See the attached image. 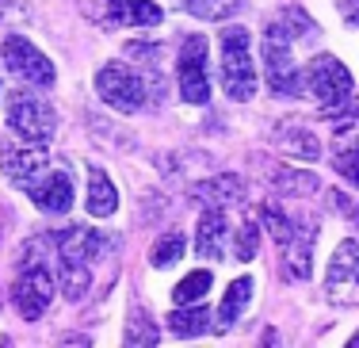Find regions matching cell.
Wrapping results in <instances>:
<instances>
[{"mask_svg": "<svg viewBox=\"0 0 359 348\" xmlns=\"http://www.w3.org/2000/svg\"><path fill=\"white\" fill-rule=\"evenodd\" d=\"M325 295L337 307H359V245L340 241L325 272Z\"/></svg>", "mask_w": 359, "mask_h": 348, "instance_id": "8", "label": "cell"}, {"mask_svg": "<svg viewBox=\"0 0 359 348\" xmlns=\"http://www.w3.org/2000/svg\"><path fill=\"white\" fill-rule=\"evenodd\" d=\"M256 253H260V230H256V222H241V230H237V260H252Z\"/></svg>", "mask_w": 359, "mask_h": 348, "instance_id": "29", "label": "cell"}, {"mask_svg": "<svg viewBox=\"0 0 359 348\" xmlns=\"http://www.w3.org/2000/svg\"><path fill=\"white\" fill-rule=\"evenodd\" d=\"M57 283L69 302H81L92 291V265H76V260H57Z\"/></svg>", "mask_w": 359, "mask_h": 348, "instance_id": "19", "label": "cell"}, {"mask_svg": "<svg viewBox=\"0 0 359 348\" xmlns=\"http://www.w3.org/2000/svg\"><path fill=\"white\" fill-rule=\"evenodd\" d=\"M0 58H4V69L8 73H15V77L27 81V84H39V88H50L54 77H57L54 62H50L35 42H27L23 35H8L4 46H0Z\"/></svg>", "mask_w": 359, "mask_h": 348, "instance_id": "7", "label": "cell"}, {"mask_svg": "<svg viewBox=\"0 0 359 348\" xmlns=\"http://www.w3.org/2000/svg\"><path fill=\"white\" fill-rule=\"evenodd\" d=\"M96 92L107 107H115V112H123V115H134L145 107V81L130 69V65L107 62L104 69L96 73Z\"/></svg>", "mask_w": 359, "mask_h": 348, "instance_id": "5", "label": "cell"}, {"mask_svg": "<svg viewBox=\"0 0 359 348\" xmlns=\"http://www.w3.org/2000/svg\"><path fill=\"white\" fill-rule=\"evenodd\" d=\"M249 299H252V279L249 276H241V279H233V283L226 287V295H222V307H218V329H229L237 318H241V310L249 307Z\"/></svg>", "mask_w": 359, "mask_h": 348, "instance_id": "18", "label": "cell"}, {"mask_svg": "<svg viewBox=\"0 0 359 348\" xmlns=\"http://www.w3.org/2000/svg\"><path fill=\"white\" fill-rule=\"evenodd\" d=\"M180 100L187 104H207L210 100V81H207V39L187 35L184 46H180Z\"/></svg>", "mask_w": 359, "mask_h": 348, "instance_id": "9", "label": "cell"}, {"mask_svg": "<svg viewBox=\"0 0 359 348\" xmlns=\"http://www.w3.org/2000/svg\"><path fill=\"white\" fill-rule=\"evenodd\" d=\"M54 257L57 260H76V265H96L100 257H107L115 249V237H104L88 226H69L54 237Z\"/></svg>", "mask_w": 359, "mask_h": 348, "instance_id": "10", "label": "cell"}, {"mask_svg": "<svg viewBox=\"0 0 359 348\" xmlns=\"http://www.w3.org/2000/svg\"><path fill=\"white\" fill-rule=\"evenodd\" d=\"M264 226L271 230V237H276L279 245H287L290 237H294V230H298V218H290V215H283V210L276 207V203H264Z\"/></svg>", "mask_w": 359, "mask_h": 348, "instance_id": "26", "label": "cell"}, {"mask_svg": "<svg viewBox=\"0 0 359 348\" xmlns=\"http://www.w3.org/2000/svg\"><path fill=\"white\" fill-rule=\"evenodd\" d=\"M84 207H88L92 218H111V215H115V207H118L115 184H111L107 173H104V168H96V165L88 168V199H84Z\"/></svg>", "mask_w": 359, "mask_h": 348, "instance_id": "16", "label": "cell"}, {"mask_svg": "<svg viewBox=\"0 0 359 348\" xmlns=\"http://www.w3.org/2000/svg\"><path fill=\"white\" fill-rule=\"evenodd\" d=\"M0 344H4V337H0Z\"/></svg>", "mask_w": 359, "mask_h": 348, "instance_id": "32", "label": "cell"}, {"mask_svg": "<svg viewBox=\"0 0 359 348\" xmlns=\"http://www.w3.org/2000/svg\"><path fill=\"white\" fill-rule=\"evenodd\" d=\"M111 8L107 12V23H118V27H157L165 20L153 0H104Z\"/></svg>", "mask_w": 359, "mask_h": 348, "instance_id": "13", "label": "cell"}, {"mask_svg": "<svg viewBox=\"0 0 359 348\" xmlns=\"http://www.w3.org/2000/svg\"><path fill=\"white\" fill-rule=\"evenodd\" d=\"M332 168H337L344 180H352V184H359V138L352 142V146H344L337 157H332Z\"/></svg>", "mask_w": 359, "mask_h": 348, "instance_id": "28", "label": "cell"}, {"mask_svg": "<svg viewBox=\"0 0 359 348\" xmlns=\"http://www.w3.org/2000/svg\"><path fill=\"white\" fill-rule=\"evenodd\" d=\"M222 249H226V215H222V207H207L199 218V234H195V253L218 260Z\"/></svg>", "mask_w": 359, "mask_h": 348, "instance_id": "14", "label": "cell"}, {"mask_svg": "<svg viewBox=\"0 0 359 348\" xmlns=\"http://www.w3.org/2000/svg\"><path fill=\"white\" fill-rule=\"evenodd\" d=\"M340 8H344V20H348V23H355V27H359V0H344Z\"/></svg>", "mask_w": 359, "mask_h": 348, "instance_id": "30", "label": "cell"}, {"mask_svg": "<svg viewBox=\"0 0 359 348\" xmlns=\"http://www.w3.org/2000/svg\"><path fill=\"white\" fill-rule=\"evenodd\" d=\"M271 184L287 195H313L318 192V176L302 173V168H276V173H271Z\"/></svg>", "mask_w": 359, "mask_h": 348, "instance_id": "22", "label": "cell"}, {"mask_svg": "<svg viewBox=\"0 0 359 348\" xmlns=\"http://www.w3.org/2000/svg\"><path fill=\"white\" fill-rule=\"evenodd\" d=\"M187 12L199 15V20H229V15L241 12V0H184Z\"/></svg>", "mask_w": 359, "mask_h": 348, "instance_id": "23", "label": "cell"}, {"mask_svg": "<svg viewBox=\"0 0 359 348\" xmlns=\"http://www.w3.org/2000/svg\"><path fill=\"white\" fill-rule=\"evenodd\" d=\"M0 168H4V176L15 184V188L27 192L31 184L50 168V161H46V154H42V146L23 149V146H12V142H0Z\"/></svg>", "mask_w": 359, "mask_h": 348, "instance_id": "11", "label": "cell"}, {"mask_svg": "<svg viewBox=\"0 0 359 348\" xmlns=\"http://www.w3.org/2000/svg\"><path fill=\"white\" fill-rule=\"evenodd\" d=\"M168 329L176 337H203L210 329V310L207 307H191V310H176L168 318Z\"/></svg>", "mask_w": 359, "mask_h": 348, "instance_id": "21", "label": "cell"}, {"mask_svg": "<svg viewBox=\"0 0 359 348\" xmlns=\"http://www.w3.org/2000/svg\"><path fill=\"white\" fill-rule=\"evenodd\" d=\"M157 326L149 321V314H142L138 307L130 310V318H126V333H123V341L126 344H157Z\"/></svg>", "mask_w": 359, "mask_h": 348, "instance_id": "25", "label": "cell"}, {"mask_svg": "<svg viewBox=\"0 0 359 348\" xmlns=\"http://www.w3.org/2000/svg\"><path fill=\"white\" fill-rule=\"evenodd\" d=\"M306 88L321 100V115H332L348 104V96H352V73H348L344 62H337L332 54H318L306 65Z\"/></svg>", "mask_w": 359, "mask_h": 348, "instance_id": "4", "label": "cell"}, {"mask_svg": "<svg viewBox=\"0 0 359 348\" xmlns=\"http://www.w3.org/2000/svg\"><path fill=\"white\" fill-rule=\"evenodd\" d=\"M294 35L279 23V15L268 23V31H264V62H268V84L271 92H279V96H298L302 92V69L294 65V58H290V46H294Z\"/></svg>", "mask_w": 359, "mask_h": 348, "instance_id": "2", "label": "cell"}, {"mask_svg": "<svg viewBox=\"0 0 359 348\" xmlns=\"http://www.w3.org/2000/svg\"><path fill=\"white\" fill-rule=\"evenodd\" d=\"M8 126L20 134L27 146H50L57 130V115L50 107V100L35 96V92H12L8 96Z\"/></svg>", "mask_w": 359, "mask_h": 348, "instance_id": "3", "label": "cell"}, {"mask_svg": "<svg viewBox=\"0 0 359 348\" xmlns=\"http://www.w3.org/2000/svg\"><path fill=\"white\" fill-rule=\"evenodd\" d=\"M210 283H215V279H210V272H191V276H184L176 283L172 299L180 302V307H184V302H195V299H203V295L210 291Z\"/></svg>", "mask_w": 359, "mask_h": 348, "instance_id": "27", "label": "cell"}, {"mask_svg": "<svg viewBox=\"0 0 359 348\" xmlns=\"http://www.w3.org/2000/svg\"><path fill=\"white\" fill-rule=\"evenodd\" d=\"M50 299H54V276L42 268V260H23L20 276H15V283H12L15 310L27 321H39L50 307Z\"/></svg>", "mask_w": 359, "mask_h": 348, "instance_id": "6", "label": "cell"}, {"mask_svg": "<svg viewBox=\"0 0 359 348\" xmlns=\"http://www.w3.org/2000/svg\"><path fill=\"white\" fill-rule=\"evenodd\" d=\"M222 88L229 100H252L256 92V65H252V46L245 27H226L222 31Z\"/></svg>", "mask_w": 359, "mask_h": 348, "instance_id": "1", "label": "cell"}, {"mask_svg": "<svg viewBox=\"0 0 359 348\" xmlns=\"http://www.w3.org/2000/svg\"><path fill=\"white\" fill-rule=\"evenodd\" d=\"M348 344H352V348H359V333H352V341H348Z\"/></svg>", "mask_w": 359, "mask_h": 348, "instance_id": "31", "label": "cell"}, {"mask_svg": "<svg viewBox=\"0 0 359 348\" xmlns=\"http://www.w3.org/2000/svg\"><path fill=\"white\" fill-rule=\"evenodd\" d=\"M241 176H233V173H226V176H215V180H203V184H195V199L203 203V207H229V203H237L241 199Z\"/></svg>", "mask_w": 359, "mask_h": 348, "instance_id": "17", "label": "cell"}, {"mask_svg": "<svg viewBox=\"0 0 359 348\" xmlns=\"http://www.w3.org/2000/svg\"><path fill=\"white\" fill-rule=\"evenodd\" d=\"M184 257V234H165V237H157V245L149 249V265L153 268H168V265H176V260Z\"/></svg>", "mask_w": 359, "mask_h": 348, "instance_id": "24", "label": "cell"}, {"mask_svg": "<svg viewBox=\"0 0 359 348\" xmlns=\"http://www.w3.org/2000/svg\"><path fill=\"white\" fill-rule=\"evenodd\" d=\"M313 237H318V230H313L310 222H298L294 237L287 241V276L290 279H310V265H313Z\"/></svg>", "mask_w": 359, "mask_h": 348, "instance_id": "15", "label": "cell"}, {"mask_svg": "<svg viewBox=\"0 0 359 348\" xmlns=\"http://www.w3.org/2000/svg\"><path fill=\"white\" fill-rule=\"evenodd\" d=\"M27 195L39 203V210L46 215H69L73 207V180L65 168H46L35 184L27 188Z\"/></svg>", "mask_w": 359, "mask_h": 348, "instance_id": "12", "label": "cell"}, {"mask_svg": "<svg viewBox=\"0 0 359 348\" xmlns=\"http://www.w3.org/2000/svg\"><path fill=\"white\" fill-rule=\"evenodd\" d=\"M279 146H283L290 157H302V161H318V154H321L313 130H306V126H283V130H279Z\"/></svg>", "mask_w": 359, "mask_h": 348, "instance_id": "20", "label": "cell"}]
</instances>
